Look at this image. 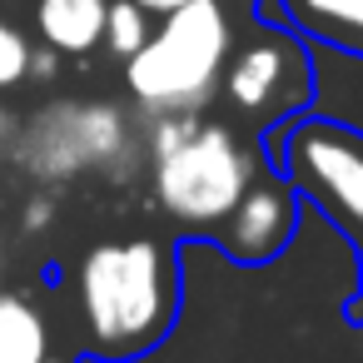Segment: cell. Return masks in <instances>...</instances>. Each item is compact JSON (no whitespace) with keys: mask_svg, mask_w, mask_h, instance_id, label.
<instances>
[{"mask_svg":"<svg viewBox=\"0 0 363 363\" xmlns=\"http://www.w3.org/2000/svg\"><path fill=\"white\" fill-rule=\"evenodd\" d=\"M150 21L155 16H145L135 0H110V11H105V35H100V45L110 50V55H120V60H130L140 45H145V35H150Z\"/></svg>","mask_w":363,"mask_h":363,"instance_id":"cell-11","label":"cell"},{"mask_svg":"<svg viewBox=\"0 0 363 363\" xmlns=\"http://www.w3.org/2000/svg\"><path fill=\"white\" fill-rule=\"evenodd\" d=\"M30 55H35V45L26 40V30L0 16V90L30 80Z\"/></svg>","mask_w":363,"mask_h":363,"instance_id":"cell-12","label":"cell"},{"mask_svg":"<svg viewBox=\"0 0 363 363\" xmlns=\"http://www.w3.org/2000/svg\"><path fill=\"white\" fill-rule=\"evenodd\" d=\"M11 130H16V125H11V115H6V110H0V150H6V145H11Z\"/></svg>","mask_w":363,"mask_h":363,"instance_id":"cell-15","label":"cell"},{"mask_svg":"<svg viewBox=\"0 0 363 363\" xmlns=\"http://www.w3.org/2000/svg\"><path fill=\"white\" fill-rule=\"evenodd\" d=\"M353 318H363V269H358V298H353Z\"/></svg>","mask_w":363,"mask_h":363,"instance_id":"cell-16","label":"cell"},{"mask_svg":"<svg viewBox=\"0 0 363 363\" xmlns=\"http://www.w3.org/2000/svg\"><path fill=\"white\" fill-rule=\"evenodd\" d=\"M308 60L284 35H254L244 50H229L219 90L239 115H284L308 95Z\"/></svg>","mask_w":363,"mask_h":363,"instance_id":"cell-6","label":"cell"},{"mask_svg":"<svg viewBox=\"0 0 363 363\" xmlns=\"http://www.w3.org/2000/svg\"><path fill=\"white\" fill-rule=\"evenodd\" d=\"M274 6L298 35L343 55H363V0H274Z\"/></svg>","mask_w":363,"mask_h":363,"instance_id":"cell-9","label":"cell"},{"mask_svg":"<svg viewBox=\"0 0 363 363\" xmlns=\"http://www.w3.org/2000/svg\"><path fill=\"white\" fill-rule=\"evenodd\" d=\"M50 323L40 303L21 289H0V363H45Z\"/></svg>","mask_w":363,"mask_h":363,"instance_id":"cell-10","label":"cell"},{"mask_svg":"<svg viewBox=\"0 0 363 363\" xmlns=\"http://www.w3.org/2000/svg\"><path fill=\"white\" fill-rule=\"evenodd\" d=\"M55 219V204L50 199H30L26 204V229H40V224H50Z\"/></svg>","mask_w":363,"mask_h":363,"instance_id":"cell-13","label":"cell"},{"mask_svg":"<svg viewBox=\"0 0 363 363\" xmlns=\"http://www.w3.org/2000/svg\"><path fill=\"white\" fill-rule=\"evenodd\" d=\"M135 6H140L145 16H155V21H160V16H169V11H179V6H189V0H135Z\"/></svg>","mask_w":363,"mask_h":363,"instance_id":"cell-14","label":"cell"},{"mask_svg":"<svg viewBox=\"0 0 363 363\" xmlns=\"http://www.w3.org/2000/svg\"><path fill=\"white\" fill-rule=\"evenodd\" d=\"M229 50L234 21L224 0H189L150 26L145 45L125 60V90L150 115H199L219 95Z\"/></svg>","mask_w":363,"mask_h":363,"instance_id":"cell-3","label":"cell"},{"mask_svg":"<svg viewBox=\"0 0 363 363\" xmlns=\"http://www.w3.org/2000/svg\"><path fill=\"white\" fill-rule=\"evenodd\" d=\"M80 328L95 358L125 363L150 353L174 323V254L160 239H105L75 269Z\"/></svg>","mask_w":363,"mask_h":363,"instance_id":"cell-1","label":"cell"},{"mask_svg":"<svg viewBox=\"0 0 363 363\" xmlns=\"http://www.w3.org/2000/svg\"><path fill=\"white\" fill-rule=\"evenodd\" d=\"M279 179L313 199L333 224L363 239V135L338 120H298L279 130Z\"/></svg>","mask_w":363,"mask_h":363,"instance_id":"cell-5","label":"cell"},{"mask_svg":"<svg viewBox=\"0 0 363 363\" xmlns=\"http://www.w3.org/2000/svg\"><path fill=\"white\" fill-rule=\"evenodd\" d=\"M294 219H298V204H294V189L274 174H254L249 189L234 199V209L214 224L219 234V249L239 264H269L289 234H294Z\"/></svg>","mask_w":363,"mask_h":363,"instance_id":"cell-7","label":"cell"},{"mask_svg":"<svg viewBox=\"0 0 363 363\" xmlns=\"http://www.w3.org/2000/svg\"><path fill=\"white\" fill-rule=\"evenodd\" d=\"M110 0H35V35L55 55H90L100 50Z\"/></svg>","mask_w":363,"mask_h":363,"instance_id":"cell-8","label":"cell"},{"mask_svg":"<svg viewBox=\"0 0 363 363\" xmlns=\"http://www.w3.org/2000/svg\"><path fill=\"white\" fill-rule=\"evenodd\" d=\"M259 174L254 150L239 130L194 115H155L150 130V184L160 209L184 229H214Z\"/></svg>","mask_w":363,"mask_h":363,"instance_id":"cell-2","label":"cell"},{"mask_svg":"<svg viewBox=\"0 0 363 363\" xmlns=\"http://www.w3.org/2000/svg\"><path fill=\"white\" fill-rule=\"evenodd\" d=\"M16 164L40 184H65L85 169H115L130 155V120L110 100H55L11 130Z\"/></svg>","mask_w":363,"mask_h":363,"instance_id":"cell-4","label":"cell"}]
</instances>
